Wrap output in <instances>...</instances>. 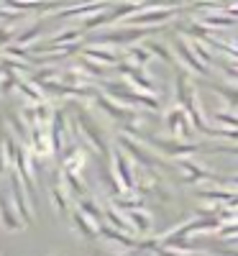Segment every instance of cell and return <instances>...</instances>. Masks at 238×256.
I'll list each match as a JSON object with an SVG mask.
<instances>
[{
    "label": "cell",
    "instance_id": "5",
    "mask_svg": "<svg viewBox=\"0 0 238 256\" xmlns=\"http://www.w3.org/2000/svg\"><path fill=\"white\" fill-rule=\"evenodd\" d=\"M177 52H180V54L184 56V62L190 64V67H192V70H198L200 74H208V70H205V67H202V64H200L198 59H194V56H192V52H190V49L184 46V41H177Z\"/></svg>",
    "mask_w": 238,
    "mask_h": 256
},
{
    "label": "cell",
    "instance_id": "12",
    "mask_svg": "<svg viewBox=\"0 0 238 256\" xmlns=\"http://www.w3.org/2000/svg\"><path fill=\"white\" fill-rule=\"evenodd\" d=\"M84 3H98V0H84Z\"/></svg>",
    "mask_w": 238,
    "mask_h": 256
},
{
    "label": "cell",
    "instance_id": "2",
    "mask_svg": "<svg viewBox=\"0 0 238 256\" xmlns=\"http://www.w3.org/2000/svg\"><path fill=\"white\" fill-rule=\"evenodd\" d=\"M164 18H172V10H146V13H136L134 18H128V24H159Z\"/></svg>",
    "mask_w": 238,
    "mask_h": 256
},
{
    "label": "cell",
    "instance_id": "7",
    "mask_svg": "<svg viewBox=\"0 0 238 256\" xmlns=\"http://www.w3.org/2000/svg\"><path fill=\"white\" fill-rule=\"evenodd\" d=\"M52 200H54V208H56L59 212H67V195H64V190H62L59 184L52 190Z\"/></svg>",
    "mask_w": 238,
    "mask_h": 256
},
{
    "label": "cell",
    "instance_id": "11",
    "mask_svg": "<svg viewBox=\"0 0 238 256\" xmlns=\"http://www.w3.org/2000/svg\"><path fill=\"white\" fill-rule=\"evenodd\" d=\"M8 38H10V31L8 28H0V44H6Z\"/></svg>",
    "mask_w": 238,
    "mask_h": 256
},
{
    "label": "cell",
    "instance_id": "8",
    "mask_svg": "<svg viewBox=\"0 0 238 256\" xmlns=\"http://www.w3.org/2000/svg\"><path fill=\"white\" fill-rule=\"evenodd\" d=\"M88 56H95V59H100V62H108V64L118 62V56H116L113 52H105V49H88Z\"/></svg>",
    "mask_w": 238,
    "mask_h": 256
},
{
    "label": "cell",
    "instance_id": "3",
    "mask_svg": "<svg viewBox=\"0 0 238 256\" xmlns=\"http://www.w3.org/2000/svg\"><path fill=\"white\" fill-rule=\"evenodd\" d=\"M108 3H84V6H77V8H67V10H59L62 18H67V16H84V13H100L105 10Z\"/></svg>",
    "mask_w": 238,
    "mask_h": 256
},
{
    "label": "cell",
    "instance_id": "6",
    "mask_svg": "<svg viewBox=\"0 0 238 256\" xmlns=\"http://www.w3.org/2000/svg\"><path fill=\"white\" fill-rule=\"evenodd\" d=\"M18 90L24 92V95H28L34 102H41L44 100V95H41V90H36L34 84H28V82H24V80H18Z\"/></svg>",
    "mask_w": 238,
    "mask_h": 256
},
{
    "label": "cell",
    "instance_id": "10",
    "mask_svg": "<svg viewBox=\"0 0 238 256\" xmlns=\"http://www.w3.org/2000/svg\"><path fill=\"white\" fill-rule=\"evenodd\" d=\"M131 56H134L138 64H146V62L151 59V54H148V52H144V49H131Z\"/></svg>",
    "mask_w": 238,
    "mask_h": 256
},
{
    "label": "cell",
    "instance_id": "13",
    "mask_svg": "<svg viewBox=\"0 0 238 256\" xmlns=\"http://www.w3.org/2000/svg\"><path fill=\"white\" fill-rule=\"evenodd\" d=\"M0 141H3V134H0ZM0 148H3V144H0Z\"/></svg>",
    "mask_w": 238,
    "mask_h": 256
},
{
    "label": "cell",
    "instance_id": "4",
    "mask_svg": "<svg viewBox=\"0 0 238 256\" xmlns=\"http://www.w3.org/2000/svg\"><path fill=\"white\" fill-rule=\"evenodd\" d=\"M144 34H146V28H141V31H116V34H105V36H100V41L126 44V41H134V38H138V36H144Z\"/></svg>",
    "mask_w": 238,
    "mask_h": 256
},
{
    "label": "cell",
    "instance_id": "9",
    "mask_svg": "<svg viewBox=\"0 0 238 256\" xmlns=\"http://www.w3.org/2000/svg\"><path fill=\"white\" fill-rule=\"evenodd\" d=\"M38 31H41V26H34V28H28L24 36H18L16 41H18V44H28V41H31L34 36H38Z\"/></svg>",
    "mask_w": 238,
    "mask_h": 256
},
{
    "label": "cell",
    "instance_id": "1",
    "mask_svg": "<svg viewBox=\"0 0 238 256\" xmlns=\"http://www.w3.org/2000/svg\"><path fill=\"white\" fill-rule=\"evenodd\" d=\"M0 223H3L6 230H20V228L26 226L24 220H20L16 205H10L8 192H0Z\"/></svg>",
    "mask_w": 238,
    "mask_h": 256
}]
</instances>
